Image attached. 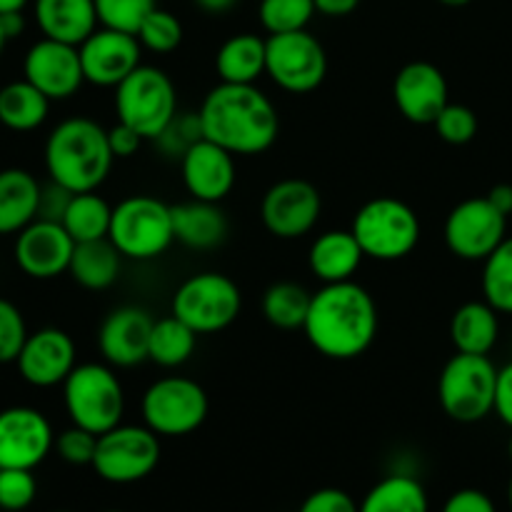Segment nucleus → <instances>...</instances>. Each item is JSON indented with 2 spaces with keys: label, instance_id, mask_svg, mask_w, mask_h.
I'll list each match as a JSON object with an SVG mask.
<instances>
[{
  "label": "nucleus",
  "instance_id": "obj_1",
  "mask_svg": "<svg viewBox=\"0 0 512 512\" xmlns=\"http://www.w3.org/2000/svg\"><path fill=\"white\" fill-rule=\"evenodd\" d=\"M380 315L375 298L355 280L323 285L310 300L303 333L320 355L355 360L378 338Z\"/></svg>",
  "mask_w": 512,
  "mask_h": 512
},
{
  "label": "nucleus",
  "instance_id": "obj_2",
  "mask_svg": "<svg viewBox=\"0 0 512 512\" xmlns=\"http://www.w3.org/2000/svg\"><path fill=\"white\" fill-rule=\"evenodd\" d=\"M203 135L233 155H260L280 135V115L258 85L220 83L198 110Z\"/></svg>",
  "mask_w": 512,
  "mask_h": 512
},
{
  "label": "nucleus",
  "instance_id": "obj_3",
  "mask_svg": "<svg viewBox=\"0 0 512 512\" xmlns=\"http://www.w3.org/2000/svg\"><path fill=\"white\" fill-rule=\"evenodd\" d=\"M108 130L93 118H68L45 140V170L70 193H90L108 180L113 168Z\"/></svg>",
  "mask_w": 512,
  "mask_h": 512
},
{
  "label": "nucleus",
  "instance_id": "obj_4",
  "mask_svg": "<svg viewBox=\"0 0 512 512\" xmlns=\"http://www.w3.org/2000/svg\"><path fill=\"white\" fill-rule=\"evenodd\" d=\"M63 403L70 423L103 435L123 423L125 390L113 365L83 363L63 383Z\"/></svg>",
  "mask_w": 512,
  "mask_h": 512
},
{
  "label": "nucleus",
  "instance_id": "obj_5",
  "mask_svg": "<svg viewBox=\"0 0 512 512\" xmlns=\"http://www.w3.org/2000/svg\"><path fill=\"white\" fill-rule=\"evenodd\" d=\"M353 235L363 248L365 258L380 263L403 260L418 248L420 243V218L408 203L390 195L368 200L353 218Z\"/></svg>",
  "mask_w": 512,
  "mask_h": 512
},
{
  "label": "nucleus",
  "instance_id": "obj_6",
  "mask_svg": "<svg viewBox=\"0 0 512 512\" xmlns=\"http://www.w3.org/2000/svg\"><path fill=\"white\" fill-rule=\"evenodd\" d=\"M110 243L128 260H155L175 243L173 205L153 195H130L113 208Z\"/></svg>",
  "mask_w": 512,
  "mask_h": 512
},
{
  "label": "nucleus",
  "instance_id": "obj_7",
  "mask_svg": "<svg viewBox=\"0 0 512 512\" xmlns=\"http://www.w3.org/2000/svg\"><path fill=\"white\" fill-rule=\"evenodd\" d=\"M115 113L145 140L158 138L178 115V93L170 75L155 65H138L115 88Z\"/></svg>",
  "mask_w": 512,
  "mask_h": 512
},
{
  "label": "nucleus",
  "instance_id": "obj_8",
  "mask_svg": "<svg viewBox=\"0 0 512 512\" xmlns=\"http://www.w3.org/2000/svg\"><path fill=\"white\" fill-rule=\"evenodd\" d=\"M498 368L488 355L458 353L438 378V403L455 423H480L495 408Z\"/></svg>",
  "mask_w": 512,
  "mask_h": 512
},
{
  "label": "nucleus",
  "instance_id": "obj_9",
  "mask_svg": "<svg viewBox=\"0 0 512 512\" xmlns=\"http://www.w3.org/2000/svg\"><path fill=\"white\" fill-rule=\"evenodd\" d=\"M243 310L238 283L223 273H195L178 285L170 313L198 335H213L230 328Z\"/></svg>",
  "mask_w": 512,
  "mask_h": 512
},
{
  "label": "nucleus",
  "instance_id": "obj_10",
  "mask_svg": "<svg viewBox=\"0 0 512 512\" xmlns=\"http://www.w3.org/2000/svg\"><path fill=\"white\" fill-rule=\"evenodd\" d=\"M208 393L195 380L168 375L150 385L140 400L143 423L160 438H183L195 433L208 418Z\"/></svg>",
  "mask_w": 512,
  "mask_h": 512
},
{
  "label": "nucleus",
  "instance_id": "obj_11",
  "mask_svg": "<svg viewBox=\"0 0 512 512\" xmlns=\"http://www.w3.org/2000/svg\"><path fill=\"white\" fill-rule=\"evenodd\" d=\"M160 463V435L148 425H115L98 435V450L90 468L105 483L130 485L148 478Z\"/></svg>",
  "mask_w": 512,
  "mask_h": 512
},
{
  "label": "nucleus",
  "instance_id": "obj_12",
  "mask_svg": "<svg viewBox=\"0 0 512 512\" xmlns=\"http://www.w3.org/2000/svg\"><path fill=\"white\" fill-rule=\"evenodd\" d=\"M265 75L285 93H313L328 75V53L308 28L270 35Z\"/></svg>",
  "mask_w": 512,
  "mask_h": 512
},
{
  "label": "nucleus",
  "instance_id": "obj_13",
  "mask_svg": "<svg viewBox=\"0 0 512 512\" xmlns=\"http://www.w3.org/2000/svg\"><path fill=\"white\" fill-rule=\"evenodd\" d=\"M443 235L455 258L483 263L508 238V215L500 213L488 198H468L450 210Z\"/></svg>",
  "mask_w": 512,
  "mask_h": 512
},
{
  "label": "nucleus",
  "instance_id": "obj_14",
  "mask_svg": "<svg viewBox=\"0 0 512 512\" xmlns=\"http://www.w3.org/2000/svg\"><path fill=\"white\" fill-rule=\"evenodd\" d=\"M323 198L318 188L303 178H285L270 185L260 203L265 230L280 240H298L318 225Z\"/></svg>",
  "mask_w": 512,
  "mask_h": 512
},
{
  "label": "nucleus",
  "instance_id": "obj_15",
  "mask_svg": "<svg viewBox=\"0 0 512 512\" xmlns=\"http://www.w3.org/2000/svg\"><path fill=\"white\" fill-rule=\"evenodd\" d=\"M53 448V428L40 410L28 405L0 410V468L35 470Z\"/></svg>",
  "mask_w": 512,
  "mask_h": 512
},
{
  "label": "nucleus",
  "instance_id": "obj_16",
  "mask_svg": "<svg viewBox=\"0 0 512 512\" xmlns=\"http://www.w3.org/2000/svg\"><path fill=\"white\" fill-rule=\"evenodd\" d=\"M85 83L98 88H118L138 65H143V45L138 35L100 25L88 40L78 45Z\"/></svg>",
  "mask_w": 512,
  "mask_h": 512
},
{
  "label": "nucleus",
  "instance_id": "obj_17",
  "mask_svg": "<svg viewBox=\"0 0 512 512\" xmlns=\"http://www.w3.org/2000/svg\"><path fill=\"white\" fill-rule=\"evenodd\" d=\"M23 75L28 83H33L50 100L73 98L85 83L78 45L40 38L25 53Z\"/></svg>",
  "mask_w": 512,
  "mask_h": 512
},
{
  "label": "nucleus",
  "instance_id": "obj_18",
  "mask_svg": "<svg viewBox=\"0 0 512 512\" xmlns=\"http://www.w3.org/2000/svg\"><path fill=\"white\" fill-rule=\"evenodd\" d=\"M75 240L70 238L63 223L53 220H33L15 238V263L28 278L53 280L68 273L73 258Z\"/></svg>",
  "mask_w": 512,
  "mask_h": 512
},
{
  "label": "nucleus",
  "instance_id": "obj_19",
  "mask_svg": "<svg viewBox=\"0 0 512 512\" xmlns=\"http://www.w3.org/2000/svg\"><path fill=\"white\" fill-rule=\"evenodd\" d=\"M18 373L33 388H55L68 380L75 363V343L65 330L40 328L28 335L20 350Z\"/></svg>",
  "mask_w": 512,
  "mask_h": 512
},
{
  "label": "nucleus",
  "instance_id": "obj_20",
  "mask_svg": "<svg viewBox=\"0 0 512 512\" xmlns=\"http://www.w3.org/2000/svg\"><path fill=\"white\" fill-rule=\"evenodd\" d=\"M393 100L405 120L415 125H433L450 103L448 80L438 65L428 60H415L395 75Z\"/></svg>",
  "mask_w": 512,
  "mask_h": 512
},
{
  "label": "nucleus",
  "instance_id": "obj_21",
  "mask_svg": "<svg viewBox=\"0 0 512 512\" xmlns=\"http://www.w3.org/2000/svg\"><path fill=\"white\" fill-rule=\"evenodd\" d=\"M155 318L138 305H123L108 313L98 330V350L113 368H135L148 360Z\"/></svg>",
  "mask_w": 512,
  "mask_h": 512
},
{
  "label": "nucleus",
  "instance_id": "obj_22",
  "mask_svg": "<svg viewBox=\"0 0 512 512\" xmlns=\"http://www.w3.org/2000/svg\"><path fill=\"white\" fill-rule=\"evenodd\" d=\"M180 175L190 198L220 203L235 188V155L213 140L200 138L180 158Z\"/></svg>",
  "mask_w": 512,
  "mask_h": 512
},
{
  "label": "nucleus",
  "instance_id": "obj_23",
  "mask_svg": "<svg viewBox=\"0 0 512 512\" xmlns=\"http://www.w3.org/2000/svg\"><path fill=\"white\" fill-rule=\"evenodd\" d=\"M35 23L43 38L80 45L100 28L95 0H35Z\"/></svg>",
  "mask_w": 512,
  "mask_h": 512
},
{
  "label": "nucleus",
  "instance_id": "obj_24",
  "mask_svg": "<svg viewBox=\"0 0 512 512\" xmlns=\"http://www.w3.org/2000/svg\"><path fill=\"white\" fill-rule=\"evenodd\" d=\"M363 260L365 253L355 240L353 230H325L308 250L310 273L323 285L353 280Z\"/></svg>",
  "mask_w": 512,
  "mask_h": 512
},
{
  "label": "nucleus",
  "instance_id": "obj_25",
  "mask_svg": "<svg viewBox=\"0 0 512 512\" xmlns=\"http://www.w3.org/2000/svg\"><path fill=\"white\" fill-rule=\"evenodd\" d=\"M175 240L190 250H213L228 238V218L220 210V203L188 200L173 205Z\"/></svg>",
  "mask_w": 512,
  "mask_h": 512
},
{
  "label": "nucleus",
  "instance_id": "obj_26",
  "mask_svg": "<svg viewBox=\"0 0 512 512\" xmlns=\"http://www.w3.org/2000/svg\"><path fill=\"white\" fill-rule=\"evenodd\" d=\"M43 185L23 168L0 170V235H18L38 220Z\"/></svg>",
  "mask_w": 512,
  "mask_h": 512
},
{
  "label": "nucleus",
  "instance_id": "obj_27",
  "mask_svg": "<svg viewBox=\"0 0 512 512\" xmlns=\"http://www.w3.org/2000/svg\"><path fill=\"white\" fill-rule=\"evenodd\" d=\"M500 338V313L488 300H470L450 318V340L458 353L490 355Z\"/></svg>",
  "mask_w": 512,
  "mask_h": 512
},
{
  "label": "nucleus",
  "instance_id": "obj_28",
  "mask_svg": "<svg viewBox=\"0 0 512 512\" xmlns=\"http://www.w3.org/2000/svg\"><path fill=\"white\" fill-rule=\"evenodd\" d=\"M123 255L110 243V238L75 243L73 258H70V278L85 290H108L120 278Z\"/></svg>",
  "mask_w": 512,
  "mask_h": 512
},
{
  "label": "nucleus",
  "instance_id": "obj_29",
  "mask_svg": "<svg viewBox=\"0 0 512 512\" xmlns=\"http://www.w3.org/2000/svg\"><path fill=\"white\" fill-rule=\"evenodd\" d=\"M265 55H268V40L258 38L255 33H238L228 38L215 55L220 83L253 85L265 73Z\"/></svg>",
  "mask_w": 512,
  "mask_h": 512
},
{
  "label": "nucleus",
  "instance_id": "obj_30",
  "mask_svg": "<svg viewBox=\"0 0 512 512\" xmlns=\"http://www.w3.org/2000/svg\"><path fill=\"white\" fill-rule=\"evenodd\" d=\"M50 103L53 100L25 78L8 83L0 88V125L15 133L38 130L48 120Z\"/></svg>",
  "mask_w": 512,
  "mask_h": 512
},
{
  "label": "nucleus",
  "instance_id": "obj_31",
  "mask_svg": "<svg viewBox=\"0 0 512 512\" xmlns=\"http://www.w3.org/2000/svg\"><path fill=\"white\" fill-rule=\"evenodd\" d=\"M360 512H430V500L418 478L395 473L365 493Z\"/></svg>",
  "mask_w": 512,
  "mask_h": 512
},
{
  "label": "nucleus",
  "instance_id": "obj_32",
  "mask_svg": "<svg viewBox=\"0 0 512 512\" xmlns=\"http://www.w3.org/2000/svg\"><path fill=\"white\" fill-rule=\"evenodd\" d=\"M198 348V333L183 320L175 318L173 313L168 318H158L150 333L148 360L160 365V368H180L193 358Z\"/></svg>",
  "mask_w": 512,
  "mask_h": 512
},
{
  "label": "nucleus",
  "instance_id": "obj_33",
  "mask_svg": "<svg viewBox=\"0 0 512 512\" xmlns=\"http://www.w3.org/2000/svg\"><path fill=\"white\" fill-rule=\"evenodd\" d=\"M60 223H63V228L68 230L75 243L108 238L110 223H113V208L95 190L75 193Z\"/></svg>",
  "mask_w": 512,
  "mask_h": 512
},
{
  "label": "nucleus",
  "instance_id": "obj_34",
  "mask_svg": "<svg viewBox=\"0 0 512 512\" xmlns=\"http://www.w3.org/2000/svg\"><path fill=\"white\" fill-rule=\"evenodd\" d=\"M313 293L298 283H275L263 295V315L278 330H303Z\"/></svg>",
  "mask_w": 512,
  "mask_h": 512
},
{
  "label": "nucleus",
  "instance_id": "obj_35",
  "mask_svg": "<svg viewBox=\"0 0 512 512\" xmlns=\"http://www.w3.org/2000/svg\"><path fill=\"white\" fill-rule=\"evenodd\" d=\"M483 300L498 313L512 315V235L483 260Z\"/></svg>",
  "mask_w": 512,
  "mask_h": 512
},
{
  "label": "nucleus",
  "instance_id": "obj_36",
  "mask_svg": "<svg viewBox=\"0 0 512 512\" xmlns=\"http://www.w3.org/2000/svg\"><path fill=\"white\" fill-rule=\"evenodd\" d=\"M315 13L313 0H260L258 5L260 25L270 35L305 30Z\"/></svg>",
  "mask_w": 512,
  "mask_h": 512
},
{
  "label": "nucleus",
  "instance_id": "obj_37",
  "mask_svg": "<svg viewBox=\"0 0 512 512\" xmlns=\"http://www.w3.org/2000/svg\"><path fill=\"white\" fill-rule=\"evenodd\" d=\"M138 40L143 50L168 55L178 50V45L183 43V23L170 10L155 8L140 25Z\"/></svg>",
  "mask_w": 512,
  "mask_h": 512
},
{
  "label": "nucleus",
  "instance_id": "obj_38",
  "mask_svg": "<svg viewBox=\"0 0 512 512\" xmlns=\"http://www.w3.org/2000/svg\"><path fill=\"white\" fill-rule=\"evenodd\" d=\"M155 8H158L155 0H95V10H98V20L103 28L133 35H138L143 20Z\"/></svg>",
  "mask_w": 512,
  "mask_h": 512
},
{
  "label": "nucleus",
  "instance_id": "obj_39",
  "mask_svg": "<svg viewBox=\"0 0 512 512\" xmlns=\"http://www.w3.org/2000/svg\"><path fill=\"white\" fill-rule=\"evenodd\" d=\"M35 495H38V483H35L33 470L0 468V510H28Z\"/></svg>",
  "mask_w": 512,
  "mask_h": 512
},
{
  "label": "nucleus",
  "instance_id": "obj_40",
  "mask_svg": "<svg viewBox=\"0 0 512 512\" xmlns=\"http://www.w3.org/2000/svg\"><path fill=\"white\" fill-rule=\"evenodd\" d=\"M435 130L440 140L450 145H465L478 135V115L473 108L463 103H448L443 113L435 118Z\"/></svg>",
  "mask_w": 512,
  "mask_h": 512
},
{
  "label": "nucleus",
  "instance_id": "obj_41",
  "mask_svg": "<svg viewBox=\"0 0 512 512\" xmlns=\"http://www.w3.org/2000/svg\"><path fill=\"white\" fill-rule=\"evenodd\" d=\"M28 325L18 305L0 298V365L15 363L28 340Z\"/></svg>",
  "mask_w": 512,
  "mask_h": 512
},
{
  "label": "nucleus",
  "instance_id": "obj_42",
  "mask_svg": "<svg viewBox=\"0 0 512 512\" xmlns=\"http://www.w3.org/2000/svg\"><path fill=\"white\" fill-rule=\"evenodd\" d=\"M203 135V123H200L198 113H185V115H175L173 123L153 140V143L160 145L165 155L170 158H183L185 150L190 148L193 143H198Z\"/></svg>",
  "mask_w": 512,
  "mask_h": 512
},
{
  "label": "nucleus",
  "instance_id": "obj_43",
  "mask_svg": "<svg viewBox=\"0 0 512 512\" xmlns=\"http://www.w3.org/2000/svg\"><path fill=\"white\" fill-rule=\"evenodd\" d=\"M95 450H98V435L90 433V430L73 428L63 430V433L55 438V453L60 455V460L75 468H83V465H93Z\"/></svg>",
  "mask_w": 512,
  "mask_h": 512
},
{
  "label": "nucleus",
  "instance_id": "obj_44",
  "mask_svg": "<svg viewBox=\"0 0 512 512\" xmlns=\"http://www.w3.org/2000/svg\"><path fill=\"white\" fill-rule=\"evenodd\" d=\"M298 512H360V503L340 488H320L303 500Z\"/></svg>",
  "mask_w": 512,
  "mask_h": 512
},
{
  "label": "nucleus",
  "instance_id": "obj_45",
  "mask_svg": "<svg viewBox=\"0 0 512 512\" xmlns=\"http://www.w3.org/2000/svg\"><path fill=\"white\" fill-rule=\"evenodd\" d=\"M75 193H70L68 188H63V185L53 183L50 180L48 185H43L40 188V200H38V218L40 220H53V223H60L65 215V210H68L70 200H73Z\"/></svg>",
  "mask_w": 512,
  "mask_h": 512
},
{
  "label": "nucleus",
  "instance_id": "obj_46",
  "mask_svg": "<svg viewBox=\"0 0 512 512\" xmlns=\"http://www.w3.org/2000/svg\"><path fill=\"white\" fill-rule=\"evenodd\" d=\"M440 512H498L493 498L478 488H463L445 500Z\"/></svg>",
  "mask_w": 512,
  "mask_h": 512
},
{
  "label": "nucleus",
  "instance_id": "obj_47",
  "mask_svg": "<svg viewBox=\"0 0 512 512\" xmlns=\"http://www.w3.org/2000/svg\"><path fill=\"white\" fill-rule=\"evenodd\" d=\"M108 143L115 158H133V155L140 150V145L145 143V138L138 133V130H133L130 125L120 123L118 120L113 128H108Z\"/></svg>",
  "mask_w": 512,
  "mask_h": 512
},
{
  "label": "nucleus",
  "instance_id": "obj_48",
  "mask_svg": "<svg viewBox=\"0 0 512 512\" xmlns=\"http://www.w3.org/2000/svg\"><path fill=\"white\" fill-rule=\"evenodd\" d=\"M493 413L512 430V363L498 370V385H495V408Z\"/></svg>",
  "mask_w": 512,
  "mask_h": 512
},
{
  "label": "nucleus",
  "instance_id": "obj_49",
  "mask_svg": "<svg viewBox=\"0 0 512 512\" xmlns=\"http://www.w3.org/2000/svg\"><path fill=\"white\" fill-rule=\"evenodd\" d=\"M315 10L328 18H345L360 5V0H313Z\"/></svg>",
  "mask_w": 512,
  "mask_h": 512
},
{
  "label": "nucleus",
  "instance_id": "obj_50",
  "mask_svg": "<svg viewBox=\"0 0 512 512\" xmlns=\"http://www.w3.org/2000/svg\"><path fill=\"white\" fill-rule=\"evenodd\" d=\"M485 198H488L490 203L500 210V213L508 215L510 218L512 215V185H508V183L495 185V188H490V193L485 195Z\"/></svg>",
  "mask_w": 512,
  "mask_h": 512
},
{
  "label": "nucleus",
  "instance_id": "obj_51",
  "mask_svg": "<svg viewBox=\"0 0 512 512\" xmlns=\"http://www.w3.org/2000/svg\"><path fill=\"white\" fill-rule=\"evenodd\" d=\"M0 25H3L5 38L13 40L25 30V18H23V13H5V15H0Z\"/></svg>",
  "mask_w": 512,
  "mask_h": 512
},
{
  "label": "nucleus",
  "instance_id": "obj_52",
  "mask_svg": "<svg viewBox=\"0 0 512 512\" xmlns=\"http://www.w3.org/2000/svg\"><path fill=\"white\" fill-rule=\"evenodd\" d=\"M235 3H238V0H195V5L210 15L228 13V10L235 8Z\"/></svg>",
  "mask_w": 512,
  "mask_h": 512
},
{
  "label": "nucleus",
  "instance_id": "obj_53",
  "mask_svg": "<svg viewBox=\"0 0 512 512\" xmlns=\"http://www.w3.org/2000/svg\"><path fill=\"white\" fill-rule=\"evenodd\" d=\"M28 0H0V15L5 13H23Z\"/></svg>",
  "mask_w": 512,
  "mask_h": 512
},
{
  "label": "nucleus",
  "instance_id": "obj_54",
  "mask_svg": "<svg viewBox=\"0 0 512 512\" xmlns=\"http://www.w3.org/2000/svg\"><path fill=\"white\" fill-rule=\"evenodd\" d=\"M438 3L448 5V8H463V5L473 3V0H438Z\"/></svg>",
  "mask_w": 512,
  "mask_h": 512
},
{
  "label": "nucleus",
  "instance_id": "obj_55",
  "mask_svg": "<svg viewBox=\"0 0 512 512\" xmlns=\"http://www.w3.org/2000/svg\"><path fill=\"white\" fill-rule=\"evenodd\" d=\"M5 43H8V38H5V33H3V25H0V55H3Z\"/></svg>",
  "mask_w": 512,
  "mask_h": 512
},
{
  "label": "nucleus",
  "instance_id": "obj_56",
  "mask_svg": "<svg viewBox=\"0 0 512 512\" xmlns=\"http://www.w3.org/2000/svg\"><path fill=\"white\" fill-rule=\"evenodd\" d=\"M508 503H510V510H512V478H510V485H508Z\"/></svg>",
  "mask_w": 512,
  "mask_h": 512
},
{
  "label": "nucleus",
  "instance_id": "obj_57",
  "mask_svg": "<svg viewBox=\"0 0 512 512\" xmlns=\"http://www.w3.org/2000/svg\"><path fill=\"white\" fill-rule=\"evenodd\" d=\"M508 455H510V460H512V438H510V443H508Z\"/></svg>",
  "mask_w": 512,
  "mask_h": 512
},
{
  "label": "nucleus",
  "instance_id": "obj_58",
  "mask_svg": "<svg viewBox=\"0 0 512 512\" xmlns=\"http://www.w3.org/2000/svg\"><path fill=\"white\" fill-rule=\"evenodd\" d=\"M105 512H125V510H105Z\"/></svg>",
  "mask_w": 512,
  "mask_h": 512
},
{
  "label": "nucleus",
  "instance_id": "obj_59",
  "mask_svg": "<svg viewBox=\"0 0 512 512\" xmlns=\"http://www.w3.org/2000/svg\"><path fill=\"white\" fill-rule=\"evenodd\" d=\"M58 512H65V510H58Z\"/></svg>",
  "mask_w": 512,
  "mask_h": 512
}]
</instances>
